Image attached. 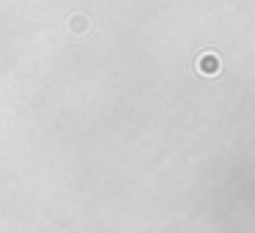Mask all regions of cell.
Segmentation results:
<instances>
[{
	"mask_svg": "<svg viewBox=\"0 0 255 233\" xmlns=\"http://www.w3.org/2000/svg\"><path fill=\"white\" fill-rule=\"evenodd\" d=\"M200 69H203L206 74H214V72H220V61H217L214 55H206L203 61H200Z\"/></svg>",
	"mask_w": 255,
	"mask_h": 233,
	"instance_id": "obj_1",
	"label": "cell"
}]
</instances>
